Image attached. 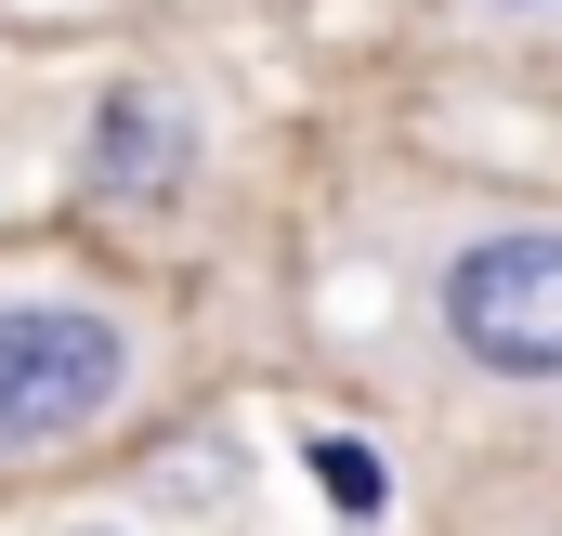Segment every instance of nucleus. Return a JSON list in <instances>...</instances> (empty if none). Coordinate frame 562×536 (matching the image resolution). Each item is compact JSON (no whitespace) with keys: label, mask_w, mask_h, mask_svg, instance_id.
I'll use <instances>...</instances> for the list:
<instances>
[{"label":"nucleus","mask_w":562,"mask_h":536,"mask_svg":"<svg viewBox=\"0 0 562 536\" xmlns=\"http://www.w3.org/2000/svg\"><path fill=\"white\" fill-rule=\"evenodd\" d=\"M144 380H157V340L132 301L66 275H0V471L105 445L144 405Z\"/></svg>","instance_id":"f257e3e1"},{"label":"nucleus","mask_w":562,"mask_h":536,"mask_svg":"<svg viewBox=\"0 0 562 536\" xmlns=\"http://www.w3.org/2000/svg\"><path fill=\"white\" fill-rule=\"evenodd\" d=\"M431 354L484 393H562V223H471L419 263Z\"/></svg>","instance_id":"f03ea898"},{"label":"nucleus","mask_w":562,"mask_h":536,"mask_svg":"<svg viewBox=\"0 0 562 536\" xmlns=\"http://www.w3.org/2000/svg\"><path fill=\"white\" fill-rule=\"evenodd\" d=\"M196 105L183 92H157V79H119L105 105H92V132H79V197L92 210H170L183 183H196Z\"/></svg>","instance_id":"7ed1b4c3"},{"label":"nucleus","mask_w":562,"mask_h":536,"mask_svg":"<svg viewBox=\"0 0 562 536\" xmlns=\"http://www.w3.org/2000/svg\"><path fill=\"white\" fill-rule=\"evenodd\" d=\"M301 471H314V498H327L340 524H380V511H393V471H380L353 432H301Z\"/></svg>","instance_id":"20e7f679"},{"label":"nucleus","mask_w":562,"mask_h":536,"mask_svg":"<svg viewBox=\"0 0 562 536\" xmlns=\"http://www.w3.org/2000/svg\"><path fill=\"white\" fill-rule=\"evenodd\" d=\"M458 13H562V0H458Z\"/></svg>","instance_id":"39448f33"}]
</instances>
